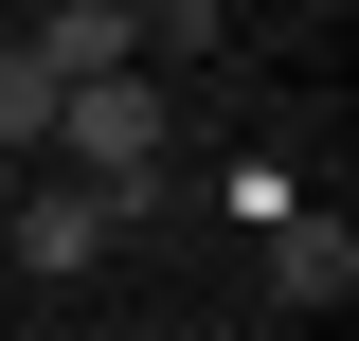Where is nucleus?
<instances>
[{"label":"nucleus","instance_id":"f257e3e1","mask_svg":"<svg viewBox=\"0 0 359 341\" xmlns=\"http://www.w3.org/2000/svg\"><path fill=\"white\" fill-rule=\"evenodd\" d=\"M54 162H72V180H144V162H162V72H144V54H126V72H72V90H54Z\"/></svg>","mask_w":359,"mask_h":341},{"label":"nucleus","instance_id":"f03ea898","mask_svg":"<svg viewBox=\"0 0 359 341\" xmlns=\"http://www.w3.org/2000/svg\"><path fill=\"white\" fill-rule=\"evenodd\" d=\"M18 269H36V288L108 269V198H90V180H18Z\"/></svg>","mask_w":359,"mask_h":341},{"label":"nucleus","instance_id":"7ed1b4c3","mask_svg":"<svg viewBox=\"0 0 359 341\" xmlns=\"http://www.w3.org/2000/svg\"><path fill=\"white\" fill-rule=\"evenodd\" d=\"M144 54V0H36V72L72 90V72H126Z\"/></svg>","mask_w":359,"mask_h":341},{"label":"nucleus","instance_id":"20e7f679","mask_svg":"<svg viewBox=\"0 0 359 341\" xmlns=\"http://www.w3.org/2000/svg\"><path fill=\"white\" fill-rule=\"evenodd\" d=\"M269 288H287V305H341V288H359V234H341V215H287V198H269Z\"/></svg>","mask_w":359,"mask_h":341},{"label":"nucleus","instance_id":"39448f33","mask_svg":"<svg viewBox=\"0 0 359 341\" xmlns=\"http://www.w3.org/2000/svg\"><path fill=\"white\" fill-rule=\"evenodd\" d=\"M0 144H54V72H36V36H0Z\"/></svg>","mask_w":359,"mask_h":341}]
</instances>
